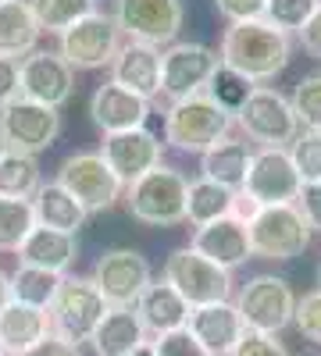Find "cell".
Returning <instances> with one entry per match:
<instances>
[{
	"label": "cell",
	"mask_w": 321,
	"mask_h": 356,
	"mask_svg": "<svg viewBox=\"0 0 321 356\" xmlns=\"http://www.w3.org/2000/svg\"><path fill=\"white\" fill-rule=\"evenodd\" d=\"M33 214H36L40 228H54V232H65V235H79V228L86 225V218H90L65 186H57V178L54 182H43L36 189Z\"/></svg>",
	"instance_id": "cell-27"
},
{
	"label": "cell",
	"mask_w": 321,
	"mask_h": 356,
	"mask_svg": "<svg viewBox=\"0 0 321 356\" xmlns=\"http://www.w3.org/2000/svg\"><path fill=\"white\" fill-rule=\"evenodd\" d=\"M65 275H54V271H40V267H25L18 264V271L11 275V300L25 303V307H36V310H50L57 289H61Z\"/></svg>",
	"instance_id": "cell-30"
},
{
	"label": "cell",
	"mask_w": 321,
	"mask_h": 356,
	"mask_svg": "<svg viewBox=\"0 0 321 356\" xmlns=\"http://www.w3.org/2000/svg\"><path fill=\"white\" fill-rule=\"evenodd\" d=\"M4 356H8V353H4Z\"/></svg>",
	"instance_id": "cell-52"
},
{
	"label": "cell",
	"mask_w": 321,
	"mask_h": 356,
	"mask_svg": "<svg viewBox=\"0 0 321 356\" xmlns=\"http://www.w3.org/2000/svg\"><path fill=\"white\" fill-rule=\"evenodd\" d=\"M297 36H300V47H304L311 57H318V61H321V8L311 15V22L300 29Z\"/></svg>",
	"instance_id": "cell-45"
},
{
	"label": "cell",
	"mask_w": 321,
	"mask_h": 356,
	"mask_svg": "<svg viewBox=\"0 0 321 356\" xmlns=\"http://www.w3.org/2000/svg\"><path fill=\"white\" fill-rule=\"evenodd\" d=\"M129 356H157V353H154V342H147V346H139V349L129 353Z\"/></svg>",
	"instance_id": "cell-47"
},
{
	"label": "cell",
	"mask_w": 321,
	"mask_h": 356,
	"mask_svg": "<svg viewBox=\"0 0 321 356\" xmlns=\"http://www.w3.org/2000/svg\"><path fill=\"white\" fill-rule=\"evenodd\" d=\"M22 356H82V349L75 342H65V339H57V335H47L40 346H33L29 353Z\"/></svg>",
	"instance_id": "cell-44"
},
{
	"label": "cell",
	"mask_w": 321,
	"mask_h": 356,
	"mask_svg": "<svg viewBox=\"0 0 321 356\" xmlns=\"http://www.w3.org/2000/svg\"><path fill=\"white\" fill-rule=\"evenodd\" d=\"M111 82L125 86L129 93L154 100L161 97V50L147 43H122L118 57L111 65Z\"/></svg>",
	"instance_id": "cell-21"
},
{
	"label": "cell",
	"mask_w": 321,
	"mask_h": 356,
	"mask_svg": "<svg viewBox=\"0 0 321 356\" xmlns=\"http://www.w3.org/2000/svg\"><path fill=\"white\" fill-rule=\"evenodd\" d=\"M57 186H65L86 214H100L111 211L114 203L125 196L122 178L107 168V161L100 157V150H86V154H72L57 168Z\"/></svg>",
	"instance_id": "cell-9"
},
{
	"label": "cell",
	"mask_w": 321,
	"mask_h": 356,
	"mask_svg": "<svg viewBox=\"0 0 321 356\" xmlns=\"http://www.w3.org/2000/svg\"><path fill=\"white\" fill-rule=\"evenodd\" d=\"M111 18L118 22L122 36L147 47H171L179 43L186 8L182 0H114Z\"/></svg>",
	"instance_id": "cell-11"
},
{
	"label": "cell",
	"mask_w": 321,
	"mask_h": 356,
	"mask_svg": "<svg viewBox=\"0 0 321 356\" xmlns=\"http://www.w3.org/2000/svg\"><path fill=\"white\" fill-rule=\"evenodd\" d=\"M0 356H4V346H0Z\"/></svg>",
	"instance_id": "cell-50"
},
{
	"label": "cell",
	"mask_w": 321,
	"mask_h": 356,
	"mask_svg": "<svg viewBox=\"0 0 321 356\" xmlns=\"http://www.w3.org/2000/svg\"><path fill=\"white\" fill-rule=\"evenodd\" d=\"M253 161V146L246 139H232L225 136L221 143H214L208 154L200 157V178H211V182H221L228 189H243L246 171Z\"/></svg>",
	"instance_id": "cell-26"
},
{
	"label": "cell",
	"mask_w": 321,
	"mask_h": 356,
	"mask_svg": "<svg viewBox=\"0 0 321 356\" xmlns=\"http://www.w3.org/2000/svg\"><path fill=\"white\" fill-rule=\"evenodd\" d=\"M228 356H289L285 342H279V335H265V332H246L240 339V346Z\"/></svg>",
	"instance_id": "cell-40"
},
{
	"label": "cell",
	"mask_w": 321,
	"mask_h": 356,
	"mask_svg": "<svg viewBox=\"0 0 321 356\" xmlns=\"http://www.w3.org/2000/svg\"><path fill=\"white\" fill-rule=\"evenodd\" d=\"M297 111V122L300 129H314L321 132V72H307L297 86H293V97H289Z\"/></svg>",
	"instance_id": "cell-35"
},
{
	"label": "cell",
	"mask_w": 321,
	"mask_h": 356,
	"mask_svg": "<svg viewBox=\"0 0 321 356\" xmlns=\"http://www.w3.org/2000/svg\"><path fill=\"white\" fill-rule=\"evenodd\" d=\"M218 57L225 68L240 72L253 86H265V82L279 79L285 72V65L293 61V36L268 25L265 18L236 22V25H225Z\"/></svg>",
	"instance_id": "cell-1"
},
{
	"label": "cell",
	"mask_w": 321,
	"mask_h": 356,
	"mask_svg": "<svg viewBox=\"0 0 321 356\" xmlns=\"http://www.w3.org/2000/svg\"><path fill=\"white\" fill-rule=\"evenodd\" d=\"M90 118L104 136L129 132V129H147L150 100H143V97L129 93L125 86L107 79L104 86L93 89V97H90Z\"/></svg>",
	"instance_id": "cell-18"
},
{
	"label": "cell",
	"mask_w": 321,
	"mask_h": 356,
	"mask_svg": "<svg viewBox=\"0 0 321 356\" xmlns=\"http://www.w3.org/2000/svg\"><path fill=\"white\" fill-rule=\"evenodd\" d=\"M50 332V310H36L25 303H8L0 310V346L8 356H22L33 346H40Z\"/></svg>",
	"instance_id": "cell-24"
},
{
	"label": "cell",
	"mask_w": 321,
	"mask_h": 356,
	"mask_svg": "<svg viewBox=\"0 0 321 356\" xmlns=\"http://www.w3.org/2000/svg\"><path fill=\"white\" fill-rule=\"evenodd\" d=\"M100 157L107 161V168L122 178V186H132L136 178H143L147 171H154L157 164H164V143L150 132V129H129V132H114L104 136L100 143Z\"/></svg>",
	"instance_id": "cell-17"
},
{
	"label": "cell",
	"mask_w": 321,
	"mask_h": 356,
	"mask_svg": "<svg viewBox=\"0 0 321 356\" xmlns=\"http://www.w3.org/2000/svg\"><path fill=\"white\" fill-rule=\"evenodd\" d=\"M246 228H250L253 257H265V260H297V257H304V250L311 246V235H314L297 203L260 207Z\"/></svg>",
	"instance_id": "cell-8"
},
{
	"label": "cell",
	"mask_w": 321,
	"mask_h": 356,
	"mask_svg": "<svg viewBox=\"0 0 321 356\" xmlns=\"http://www.w3.org/2000/svg\"><path fill=\"white\" fill-rule=\"evenodd\" d=\"M97 356H129L139 346H147V328L132 307H111L90 339Z\"/></svg>",
	"instance_id": "cell-25"
},
{
	"label": "cell",
	"mask_w": 321,
	"mask_h": 356,
	"mask_svg": "<svg viewBox=\"0 0 321 356\" xmlns=\"http://www.w3.org/2000/svg\"><path fill=\"white\" fill-rule=\"evenodd\" d=\"M186 328L196 335V342L208 349L211 356H228L240 346V339L246 335V324L236 310V303H211V307H196L189 314Z\"/></svg>",
	"instance_id": "cell-20"
},
{
	"label": "cell",
	"mask_w": 321,
	"mask_h": 356,
	"mask_svg": "<svg viewBox=\"0 0 321 356\" xmlns=\"http://www.w3.org/2000/svg\"><path fill=\"white\" fill-rule=\"evenodd\" d=\"M236 200H240L236 189H228L221 182H211V178H193L189 196H186V221L193 228H203L211 221L232 218L236 214Z\"/></svg>",
	"instance_id": "cell-29"
},
{
	"label": "cell",
	"mask_w": 321,
	"mask_h": 356,
	"mask_svg": "<svg viewBox=\"0 0 321 356\" xmlns=\"http://www.w3.org/2000/svg\"><path fill=\"white\" fill-rule=\"evenodd\" d=\"M4 150H8V146H4V139H0V157H4Z\"/></svg>",
	"instance_id": "cell-48"
},
{
	"label": "cell",
	"mask_w": 321,
	"mask_h": 356,
	"mask_svg": "<svg viewBox=\"0 0 321 356\" xmlns=\"http://www.w3.org/2000/svg\"><path fill=\"white\" fill-rule=\"evenodd\" d=\"M90 278L100 289V296L107 300V307H136L143 289L154 282V271H150V260L139 250L114 246V250L97 257Z\"/></svg>",
	"instance_id": "cell-13"
},
{
	"label": "cell",
	"mask_w": 321,
	"mask_h": 356,
	"mask_svg": "<svg viewBox=\"0 0 321 356\" xmlns=\"http://www.w3.org/2000/svg\"><path fill=\"white\" fill-rule=\"evenodd\" d=\"M40 22L29 8V0H4L0 4V57H15L22 61L25 54H33L40 43Z\"/></svg>",
	"instance_id": "cell-28"
},
{
	"label": "cell",
	"mask_w": 321,
	"mask_h": 356,
	"mask_svg": "<svg viewBox=\"0 0 321 356\" xmlns=\"http://www.w3.org/2000/svg\"><path fill=\"white\" fill-rule=\"evenodd\" d=\"M289 157H293L304 186L307 182H321V132L314 129H300L297 139L289 143Z\"/></svg>",
	"instance_id": "cell-37"
},
{
	"label": "cell",
	"mask_w": 321,
	"mask_h": 356,
	"mask_svg": "<svg viewBox=\"0 0 321 356\" xmlns=\"http://www.w3.org/2000/svg\"><path fill=\"white\" fill-rule=\"evenodd\" d=\"M318 8H321V0H268L265 22L282 29V33H300Z\"/></svg>",
	"instance_id": "cell-36"
},
{
	"label": "cell",
	"mask_w": 321,
	"mask_h": 356,
	"mask_svg": "<svg viewBox=\"0 0 321 356\" xmlns=\"http://www.w3.org/2000/svg\"><path fill=\"white\" fill-rule=\"evenodd\" d=\"M221 68L218 50L203 47V43H171L161 50V97L175 100H189L208 93V86L214 72Z\"/></svg>",
	"instance_id": "cell-12"
},
{
	"label": "cell",
	"mask_w": 321,
	"mask_h": 356,
	"mask_svg": "<svg viewBox=\"0 0 321 356\" xmlns=\"http://www.w3.org/2000/svg\"><path fill=\"white\" fill-rule=\"evenodd\" d=\"M40 186H43V178H40V161L29 157V154L4 150V157H0V196L33 200Z\"/></svg>",
	"instance_id": "cell-31"
},
{
	"label": "cell",
	"mask_w": 321,
	"mask_h": 356,
	"mask_svg": "<svg viewBox=\"0 0 321 356\" xmlns=\"http://www.w3.org/2000/svg\"><path fill=\"white\" fill-rule=\"evenodd\" d=\"M297 300L300 296L293 292L282 275H253L250 282L240 285L236 292V310L246 324V332H265V335H279L293 324L297 314Z\"/></svg>",
	"instance_id": "cell-6"
},
{
	"label": "cell",
	"mask_w": 321,
	"mask_h": 356,
	"mask_svg": "<svg viewBox=\"0 0 321 356\" xmlns=\"http://www.w3.org/2000/svg\"><path fill=\"white\" fill-rule=\"evenodd\" d=\"M236 125V118L221 111L208 93L175 100L164 111V143L179 154H208L214 143L228 136V129Z\"/></svg>",
	"instance_id": "cell-3"
},
{
	"label": "cell",
	"mask_w": 321,
	"mask_h": 356,
	"mask_svg": "<svg viewBox=\"0 0 321 356\" xmlns=\"http://www.w3.org/2000/svg\"><path fill=\"white\" fill-rule=\"evenodd\" d=\"M189 246L196 253H203L208 260H214L218 267H225V271H232V267H240L253 257L250 228L240 218H221V221H211L203 228H193Z\"/></svg>",
	"instance_id": "cell-19"
},
{
	"label": "cell",
	"mask_w": 321,
	"mask_h": 356,
	"mask_svg": "<svg viewBox=\"0 0 321 356\" xmlns=\"http://www.w3.org/2000/svg\"><path fill=\"white\" fill-rule=\"evenodd\" d=\"M186 196H189V178L168 164H157L132 186H125V207L132 221L150 225V228H175L186 221Z\"/></svg>",
	"instance_id": "cell-2"
},
{
	"label": "cell",
	"mask_w": 321,
	"mask_h": 356,
	"mask_svg": "<svg viewBox=\"0 0 321 356\" xmlns=\"http://www.w3.org/2000/svg\"><path fill=\"white\" fill-rule=\"evenodd\" d=\"M236 125L246 143H257V150H289V143L297 139L300 122L289 97L275 86H253L250 100L236 111Z\"/></svg>",
	"instance_id": "cell-4"
},
{
	"label": "cell",
	"mask_w": 321,
	"mask_h": 356,
	"mask_svg": "<svg viewBox=\"0 0 321 356\" xmlns=\"http://www.w3.org/2000/svg\"><path fill=\"white\" fill-rule=\"evenodd\" d=\"M293 324H297V332H300L307 342L321 346V289H314V292L304 296V300H297Z\"/></svg>",
	"instance_id": "cell-38"
},
{
	"label": "cell",
	"mask_w": 321,
	"mask_h": 356,
	"mask_svg": "<svg viewBox=\"0 0 321 356\" xmlns=\"http://www.w3.org/2000/svg\"><path fill=\"white\" fill-rule=\"evenodd\" d=\"M318 282H321V267H318Z\"/></svg>",
	"instance_id": "cell-49"
},
{
	"label": "cell",
	"mask_w": 321,
	"mask_h": 356,
	"mask_svg": "<svg viewBox=\"0 0 321 356\" xmlns=\"http://www.w3.org/2000/svg\"><path fill=\"white\" fill-rule=\"evenodd\" d=\"M154 353H157V356H211L208 349L196 342V335H193L189 328L157 335V339H154Z\"/></svg>",
	"instance_id": "cell-39"
},
{
	"label": "cell",
	"mask_w": 321,
	"mask_h": 356,
	"mask_svg": "<svg viewBox=\"0 0 321 356\" xmlns=\"http://www.w3.org/2000/svg\"><path fill=\"white\" fill-rule=\"evenodd\" d=\"M182 300L196 307H211V303H228L232 300V271L218 267L193 246L171 250L164 260V275H161Z\"/></svg>",
	"instance_id": "cell-5"
},
{
	"label": "cell",
	"mask_w": 321,
	"mask_h": 356,
	"mask_svg": "<svg viewBox=\"0 0 321 356\" xmlns=\"http://www.w3.org/2000/svg\"><path fill=\"white\" fill-rule=\"evenodd\" d=\"M57 136H61V111H54V107L18 97L15 104L0 111V139L15 154L36 157L47 146L57 143Z\"/></svg>",
	"instance_id": "cell-14"
},
{
	"label": "cell",
	"mask_w": 321,
	"mask_h": 356,
	"mask_svg": "<svg viewBox=\"0 0 321 356\" xmlns=\"http://www.w3.org/2000/svg\"><path fill=\"white\" fill-rule=\"evenodd\" d=\"M36 228L33 200H11L0 196V253H18L25 235Z\"/></svg>",
	"instance_id": "cell-33"
},
{
	"label": "cell",
	"mask_w": 321,
	"mask_h": 356,
	"mask_svg": "<svg viewBox=\"0 0 321 356\" xmlns=\"http://www.w3.org/2000/svg\"><path fill=\"white\" fill-rule=\"evenodd\" d=\"M22 97V75L15 57H0V111Z\"/></svg>",
	"instance_id": "cell-42"
},
{
	"label": "cell",
	"mask_w": 321,
	"mask_h": 356,
	"mask_svg": "<svg viewBox=\"0 0 321 356\" xmlns=\"http://www.w3.org/2000/svg\"><path fill=\"white\" fill-rule=\"evenodd\" d=\"M29 8H33L43 33L61 36L65 29H72L75 22L97 11V0H29Z\"/></svg>",
	"instance_id": "cell-32"
},
{
	"label": "cell",
	"mask_w": 321,
	"mask_h": 356,
	"mask_svg": "<svg viewBox=\"0 0 321 356\" xmlns=\"http://www.w3.org/2000/svg\"><path fill=\"white\" fill-rule=\"evenodd\" d=\"M250 93H253V82L243 79L240 72L225 68V65L214 72V79H211V86H208V97H211L221 111H228L232 118H236V111L250 100Z\"/></svg>",
	"instance_id": "cell-34"
},
{
	"label": "cell",
	"mask_w": 321,
	"mask_h": 356,
	"mask_svg": "<svg viewBox=\"0 0 321 356\" xmlns=\"http://www.w3.org/2000/svg\"><path fill=\"white\" fill-rule=\"evenodd\" d=\"M257 207H275V203H297L304 193V178L289 157V150H253L250 171H246V182L243 189Z\"/></svg>",
	"instance_id": "cell-15"
},
{
	"label": "cell",
	"mask_w": 321,
	"mask_h": 356,
	"mask_svg": "<svg viewBox=\"0 0 321 356\" xmlns=\"http://www.w3.org/2000/svg\"><path fill=\"white\" fill-rule=\"evenodd\" d=\"M18 75H22V97L61 111L72 93H75V72L57 50H33L18 61Z\"/></svg>",
	"instance_id": "cell-16"
},
{
	"label": "cell",
	"mask_w": 321,
	"mask_h": 356,
	"mask_svg": "<svg viewBox=\"0 0 321 356\" xmlns=\"http://www.w3.org/2000/svg\"><path fill=\"white\" fill-rule=\"evenodd\" d=\"M79 257V239L65 232H54V228H33L25 235V243L18 246V264L25 267H40V271H54V275H65L68 267Z\"/></svg>",
	"instance_id": "cell-23"
},
{
	"label": "cell",
	"mask_w": 321,
	"mask_h": 356,
	"mask_svg": "<svg viewBox=\"0 0 321 356\" xmlns=\"http://www.w3.org/2000/svg\"><path fill=\"white\" fill-rule=\"evenodd\" d=\"M297 207H300V214L307 218L311 232H321V182H307L300 200H297Z\"/></svg>",
	"instance_id": "cell-43"
},
{
	"label": "cell",
	"mask_w": 321,
	"mask_h": 356,
	"mask_svg": "<svg viewBox=\"0 0 321 356\" xmlns=\"http://www.w3.org/2000/svg\"><path fill=\"white\" fill-rule=\"evenodd\" d=\"M107 300L100 296V289L93 285V278H79V275H65L61 289H57L54 303H50V332L65 342H90L97 324L107 314Z\"/></svg>",
	"instance_id": "cell-7"
},
{
	"label": "cell",
	"mask_w": 321,
	"mask_h": 356,
	"mask_svg": "<svg viewBox=\"0 0 321 356\" xmlns=\"http://www.w3.org/2000/svg\"><path fill=\"white\" fill-rule=\"evenodd\" d=\"M265 8H268V0H214V11H218L228 25L265 18Z\"/></svg>",
	"instance_id": "cell-41"
},
{
	"label": "cell",
	"mask_w": 321,
	"mask_h": 356,
	"mask_svg": "<svg viewBox=\"0 0 321 356\" xmlns=\"http://www.w3.org/2000/svg\"><path fill=\"white\" fill-rule=\"evenodd\" d=\"M132 310L139 314L143 328H147V335H154V339L186 328V324H189V314H193V307H189L164 278H161V282H150L147 289H143V296L136 300Z\"/></svg>",
	"instance_id": "cell-22"
},
{
	"label": "cell",
	"mask_w": 321,
	"mask_h": 356,
	"mask_svg": "<svg viewBox=\"0 0 321 356\" xmlns=\"http://www.w3.org/2000/svg\"><path fill=\"white\" fill-rule=\"evenodd\" d=\"M57 54L72 65V72H97V68H111L114 57L122 50V29L111 15L93 11L82 22H75L72 29H65L57 36Z\"/></svg>",
	"instance_id": "cell-10"
},
{
	"label": "cell",
	"mask_w": 321,
	"mask_h": 356,
	"mask_svg": "<svg viewBox=\"0 0 321 356\" xmlns=\"http://www.w3.org/2000/svg\"><path fill=\"white\" fill-rule=\"evenodd\" d=\"M0 4H4V0H0Z\"/></svg>",
	"instance_id": "cell-51"
},
{
	"label": "cell",
	"mask_w": 321,
	"mask_h": 356,
	"mask_svg": "<svg viewBox=\"0 0 321 356\" xmlns=\"http://www.w3.org/2000/svg\"><path fill=\"white\" fill-rule=\"evenodd\" d=\"M11 303V275L0 271V310H4Z\"/></svg>",
	"instance_id": "cell-46"
}]
</instances>
